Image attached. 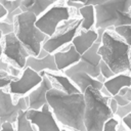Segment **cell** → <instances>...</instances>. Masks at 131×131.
Segmentation results:
<instances>
[{"label": "cell", "instance_id": "277c9868", "mask_svg": "<svg viewBox=\"0 0 131 131\" xmlns=\"http://www.w3.org/2000/svg\"><path fill=\"white\" fill-rule=\"evenodd\" d=\"M94 7L95 29L131 25V0H108Z\"/></svg>", "mask_w": 131, "mask_h": 131}, {"label": "cell", "instance_id": "e575fe53", "mask_svg": "<svg viewBox=\"0 0 131 131\" xmlns=\"http://www.w3.org/2000/svg\"><path fill=\"white\" fill-rule=\"evenodd\" d=\"M10 63L7 61H4L1 57H0V72H8Z\"/></svg>", "mask_w": 131, "mask_h": 131}, {"label": "cell", "instance_id": "484cf974", "mask_svg": "<svg viewBox=\"0 0 131 131\" xmlns=\"http://www.w3.org/2000/svg\"><path fill=\"white\" fill-rule=\"evenodd\" d=\"M99 70H100V74L105 78V80H107V79H110L116 75L112 71V69L108 67V64L105 61H103L102 59L100 60V63H99Z\"/></svg>", "mask_w": 131, "mask_h": 131}, {"label": "cell", "instance_id": "836d02e7", "mask_svg": "<svg viewBox=\"0 0 131 131\" xmlns=\"http://www.w3.org/2000/svg\"><path fill=\"white\" fill-rule=\"evenodd\" d=\"M121 121H122V123L131 131V113H130L129 115H127L126 117H124L123 119H121Z\"/></svg>", "mask_w": 131, "mask_h": 131}, {"label": "cell", "instance_id": "7bdbcfd3", "mask_svg": "<svg viewBox=\"0 0 131 131\" xmlns=\"http://www.w3.org/2000/svg\"><path fill=\"white\" fill-rule=\"evenodd\" d=\"M128 88H129V87H123V88L119 91V93H118V94H120V95H122V96H123V95H125V94L127 93V91H128Z\"/></svg>", "mask_w": 131, "mask_h": 131}, {"label": "cell", "instance_id": "f546056e", "mask_svg": "<svg viewBox=\"0 0 131 131\" xmlns=\"http://www.w3.org/2000/svg\"><path fill=\"white\" fill-rule=\"evenodd\" d=\"M0 131H16V128L14 127V124L10 122H3L1 124Z\"/></svg>", "mask_w": 131, "mask_h": 131}, {"label": "cell", "instance_id": "5bb4252c", "mask_svg": "<svg viewBox=\"0 0 131 131\" xmlns=\"http://www.w3.org/2000/svg\"><path fill=\"white\" fill-rule=\"evenodd\" d=\"M53 55H54V60H55L58 72H62V73L67 69L76 64L81 57V54L76 50L73 43L68 44L67 47L62 50L55 51Z\"/></svg>", "mask_w": 131, "mask_h": 131}, {"label": "cell", "instance_id": "83f0119b", "mask_svg": "<svg viewBox=\"0 0 131 131\" xmlns=\"http://www.w3.org/2000/svg\"><path fill=\"white\" fill-rule=\"evenodd\" d=\"M13 79H15V77L11 76L8 72H0V88L8 86Z\"/></svg>", "mask_w": 131, "mask_h": 131}, {"label": "cell", "instance_id": "60d3db41", "mask_svg": "<svg viewBox=\"0 0 131 131\" xmlns=\"http://www.w3.org/2000/svg\"><path fill=\"white\" fill-rule=\"evenodd\" d=\"M2 38H3V35H2V33L0 32V57L2 56V52H3V44H2Z\"/></svg>", "mask_w": 131, "mask_h": 131}, {"label": "cell", "instance_id": "30bf717a", "mask_svg": "<svg viewBox=\"0 0 131 131\" xmlns=\"http://www.w3.org/2000/svg\"><path fill=\"white\" fill-rule=\"evenodd\" d=\"M99 46H100V43L96 41L87 51H85L83 54H81L80 60L76 64L67 69L66 71H63V73L67 74V73H71V72L82 71V72L89 74L93 78H96L100 74L99 63L101 60V56L98 54Z\"/></svg>", "mask_w": 131, "mask_h": 131}, {"label": "cell", "instance_id": "d4e9b609", "mask_svg": "<svg viewBox=\"0 0 131 131\" xmlns=\"http://www.w3.org/2000/svg\"><path fill=\"white\" fill-rule=\"evenodd\" d=\"M118 125H119V120L116 116L110 118L103 125L102 131H118Z\"/></svg>", "mask_w": 131, "mask_h": 131}, {"label": "cell", "instance_id": "8992f818", "mask_svg": "<svg viewBox=\"0 0 131 131\" xmlns=\"http://www.w3.org/2000/svg\"><path fill=\"white\" fill-rule=\"evenodd\" d=\"M81 23L82 18L76 16L60 23L55 32L43 42L42 48L49 53H54L64 45L72 43L74 37L81 29Z\"/></svg>", "mask_w": 131, "mask_h": 131}, {"label": "cell", "instance_id": "603a6c76", "mask_svg": "<svg viewBox=\"0 0 131 131\" xmlns=\"http://www.w3.org/2000/svg\"><path fill=\"white\" fill-rule=\"evenodd\" d=\"M57 1L58 0H34L32 6L30 7V9L28 11L33 12L38 17Z\"/></svg>", "mask_w": 131, "mask_h": 131}, {"label": "cell", "instance_id": "ba28073f", "mask_svg": "<svg viewBox=\"0 0 131 131\" xmlns=\"http://www.w3.org/2000/svg\"><path fill=\"white\" fill-rule=\"evenodd\" d=\"M2 55H4L6 61L9 62L11 66L24 70L26 68V61L30 53L27 50V48L23 45V43L18 40L15 33L13 32L4 35L2 38Z\"/></svg>", "mask_w": 131, "mask_h": 131}, {"label": "cell", "instance_id": "9a60e30c", "mask_svg": "<svg viewBox=\"0 0 131 131\" xmlns=\"http://www.w3.org/2000/svg\"><path fill=\"white\" fill-rule=\"evenodd\" d=\"M97 38H98V34L96 29H91V30L80 29L77 35L74 37L72 43L75 46L76 50L80 54H83L96 42Z\"/></svg>", "mask_w": 131, "mask_h": 131}, {"label": "cell", "instance_id": "d6a6232c", "mask_svg": "<svg viewBox=\"0 0 131 131\" xmlns=\"http://www.w3.org/2000/svg\"><path fill=\"white\" fill-rule=\"evenodd\" d=\"M108 104H110V107H111V110H112V112L115 114L116 112H117V108H118V102H117V100L113 97V96H111L110 97V99H108Z\"/></svg>", "mask_w": 131, "mask_h": 131}, {"label": "cell", "instance_id": "7a4b0ae2", "mask_svg": "<svg viewBox=\"0 0 131 131\" xmlns=\"http://www.w3.org/2000/svg\"><path fill=\"white\" fill-rule=\"evenodd\" d=\"M114 28L110 27L103 32L98 54L117 75L129 71L131 46L114 31Z\"/></svg>", "mask_w": 131, "mask_h": 131}, {"label": "cell", "instance_id": "d6986e66", "mask_svg": "<svg viewBox=\"0 0 131 131\" xmlns=\"http://www.w3.org/2000/svg\"><path fill=\"white\" fill-rule=\"evenodd\" d=\"M103 86L107 89L111 95L114 96L118 94L123 87H131V75L125 73L117 74L114 77L105 80Z\"/></svg>", "mask_w": 131, "mask_h": 131}, {"label": "cell", "instance_id": "5b68a950", "mask_svg": "<svg viewBox=\"0 0 131 131\" xmlns=\"http://www.w3.org/2000/svg\"><path fill=\"white\" fill-rule=\"evenodd\" d=\"M37 15L33 12H21L14 17V33L30 55L37 56L42 48L43 42L48 38L36 26Z\"/></svg>", "mask_w": 131, "mask_h": 131}, {"label": "cell", "instance_id": "74e56055", "mask_svg": "<svg viewBox=\"0 0 131 131\" xmlns=\"http://www.w3.org/2000/svg\"><path fill=\"white\" fill-rule=\"evenodd\" d=\"M7 14V10L4 8V6L0 3V20H2Z\"/></svg>", "mask_w": 131, "mask_h": 131}, {"label": "cell", "instance_id": "e0dca14e", "mask_svg": "<svg viewBox=\"0 0 131 131\" xmlns=\"http://www.w3.org/2000/svg\"><path fill=\"white\" fill-rule=\"evenodd\" d=\"M26 67L33 69L35 72L40 73L42 71H50V72H58L53 53H49L45 57L38 58L33 55H29L26 61Z\"/></svg>", "mask_w": 131, "mask_h": 131}, {"label": "cell", "instance_id": "2e32d148", "mask_svg": "<svg viewBox=\"0 0 131 131\" xmlns=\"http://www.w3.org/2000/svg\"><path fill=\"white\" fill-rule=\"evenodd\" d=\"M66 75L74 82V84L79 88V90L82 93H84L85 90L90 86L94 87V88H96L98 90H100L102 88V86H103L102 82L98 81L96 78H93L89 74H87L85 72H82V71L71 72V73H67Z\"/></svg>", "mask_w": 131, "mask_h": 131}, {"label": "cell", "instance_id": "6da1fadb", "mask_svg": "<svg viewBox=\"0 0 131 131\" xmlns=\"http://www.w3.org/2000/svg\"><path fill=\"white\" fill-rule=\"evenodd\" d=\"M46 98L58 123L73 131H86L84 125V93L70 94L52 87L47 91Z\"/></svg>", "mask_w": 131, "mask_h": 131}, {"label": "cell", "instance_id": "bcb514c9", "mask_svg": "<svg viewBox=\"0 0 131 131\" xmlns=\"http://www.w3.org/2000/svg\"><path fill=\"white\" fill-rule=\"evenodd\" d=\"M61 131H69L68 129H63V128H61Z\"/></svg>", "mask_w": 131, "mask_h": 131}, {"label": "cell", "instance_id": "cb8c5ba5", "mask_svg": "<svg viewBox=\"0 0 131 131\" xmlns=\"http://www.w3.org/2000/svg\"><path fill=\"white\" fill-rule=\"evenodd\" d=\"M114 31L120 35L130 46H131V25H125L114 28Z\"/></svg>", "mask_w": 131, "mask_h": 131}, {"label": "cell", "instance_id": "ee69618b", "mask_svg": "<svg viewBox=\"0 0 131 131\" xmlns=\"http://www.w3.org/2000/svg\"><path fill=\"white\" fill-rule=\"evenodd\" d=\"M69 1H74V2H81L83 4H85L87 2V0H69Z\"/></svg>", "mask_w": 131, "mask_h": 131}, {"label": "cell", "instance_id": "3957f363", "mask_svg": "<svg viewBox=\"0 0 131 131\" xmlns=\"http://www.w3.org/2000/svg\"><path fill=\"white\" fill-rule=\"evenodd\" d=\"M84 97V125L86 131H102L104 123L115 116L108 104L110 97L91 86L85 90Z\"/></svg>", "mask_w": 131, "mask_h": 131}, {"label": "cell", "instance_id": "1f68e13d", "mask_svg": "<svg viewBox=\"0 0 131 131\" xmlns=\"http://www.w3.org/2000/svg\"><path fill=\"white\" fill-rule=\"evenodd\" d=\"M20 69H18V68H16V67H14V66H9V69H8V73L11 75V76H13V77H15V78H18L19 77V75H20Z\"/></svg>", "mask_w": 131, "mask_h": 131}, {"label": "cell", "instance_id": "8d00e7d4", "mask_svg": "<svg viewBox=\"0 0 131 131\" xmlns=\"http://www.w3.org/2000/svg\"><path fill=\"white\" fill-rule=\"evenodd\" d=\"M108 0H87V2L85 4H91V5H97V4H101L104 3Z\"/></svg>", "mask_w": 131, "mask_h": 131}, {"label": "cell", "instance_id": "f1b7e54d", "mask_svg": "<svg viewBox=\"0 0 131 131\" xmlns=\"http://www.w3.org/2000/svg\"><path fill=\"white\" fill-rule=\"evenodd\" d=\"M0 32L2 35H7L14 32V24H10L7 21H4L3 19L0 20Z\"/></svg>", "mask_w": 131, "mask_h": 131}, {"label": "cell", "instance_id": "4316f807", "mask_svg": "<svg viewBox=\"0 0 131 131\" xmlns=\"http://www.w3.org/2000/svg\"><path fill=\"white\" fill-rule=\"evenodd\" d=\"M130 113H131V101L125 105H118V108H117V112L115 113V116L119 119H123L124 117H126Z\"/></svg>", "mask_w": 131, "mask_h": 131}, {"label": "cell", "instance_id": "f35d334b", "mask_svg": "<svg viewBox=\"0 0 131 131\" xmlns=\"http://www.w3.org/2000/svg\"><path fill=\"white\" fill-rule=\"evenodd\" d=\"M49 54V52H47L44 48H41V50H40V52H39V54L36 56V57H38V58H42V57H45L46 55H48Z\"/></svg>", "mask_w": 131, "mask_h": 131}, {"label": "cell", "instance_id": "44dd1931", "mask_svg": "<svg viewBox=\"0 0 131 131\" xmlns=\"http://www.w3.org/2000/svg\"><path fill=\"white\" fill-rule=\"evenodd\" d=\"M16 131H37L35 125L31 123V121L27 118V110L19 111L16 118Z\"/></svg>", "mask_w": 131, "mask_h": 131}, {"label": "cell", "instance_id": "4dcf8cb0", "mask_svg": "<svg viewBox=\"0 0 131 131\" xmlns=\"http://www.w3.org/2000/svg\"><path fill=\"white\" fill-rule=\"evenodd\" d=\"M113 97L117 100V102H118L119 105H125V104H128V103L130 102L125 96H122V95H120V94H116V95H114Z\"/></svg>", "mask_w": 131, "mask_h": 131}, {"label": "cell", "instance_id": "f6af8a7d", "mask_svg": "<svg viewBox=\"0 0 131 131\" xmlns=\"http://www.w3.org/2000/svg\"><path fill=\"white\" fill-rule=\"evenodd\" d=\"M128 72H129V74L131 75V56H130V68H129V71H128Z\"/></svg>", "mask_w": 131, "mask_h": 131}, {"label": "cell", "instance_id": "b9f144b4", "mask_svg": "<svg viewBox=\"0 0 131 131\" xmlns=\"http://www.w3.org/2000/svg\"><path fill=\"white\" fill-rule=\"evenodd\" d=\"M123 96H125L129 101H131V87H129L128 88V91H127V93L125 94V95H123Z\"/></svg>", "mask_w": 131, "mask_h": 131}, {"label": "cell", "instance_id": "ac0fdd59", "mask_svg": "<svg viewBox=\"0 0 131 131\" xmlns=\"http://www.w3.org/2000/svg\"><path fill=\"white\" fill-rule=\"evenodd\" d=\"M45 74L52 81L53 87L58 88L70 94L81 92L79 88L74 84V82L66 74H56V72H50V71H45Z\"/></svg>", "mask_w": 131, "mask_h": 131}, {"label": "cell", "instance_id": "ab89813d", "mask_svg": "<svg viewBox=\"0 0 131 131\" xmlns=\"http://www.w3.org/2000/svg\"><path fill=\"white\" fill-rule=\"evenodd\" d=\"M121 122H122V121H121ZM117 130H118V131H130V130H129L123 123H122V124L119 123V125H118V129H117Z\"/></svg>", "mask_w": 131, "mask_h": 131}, {"label": "cell", "instance_id": "7402d4cb", "mask_svg": "<svg viewBox=\"0 0 131 131\" xmlns=\"http://www.w3.org/2000/svg\"><path fill=\"white\" fill-rule=\"evenodd\" d=\"M0 3L7 10V14L3 18V20L10 23V24H14V17L12 15V12L16 10L17 8H19L21 0H0Z\"/></svg>", "mask_w": 131, "mask_h": 131}, {"label": "cell", "instance_id": "4fadbf2b", "mask_svg": "<svg viewBox=\"0 0 131 131\" xmlns=\"http://www.w3.org/2000/svg\"><path fill=\"white\" fill-rule=\"evenodd\" d=\"M52 87H53L52 81L45 74L43 76L42 82L28 94V98H29L28 108L40 110L45 103H47L46 94H47V91Z\"/></svg>", "mask_w": 131, "mask_h": 131}, {"label": "cell", "instance_id": "d590c367", "mask_svg": "<svg viewBox=\"0 0 131 131\" xmlns=\"http://www.w3.org/2000/svg\"><path fill=\"white\" fill-rule=\"evenodd\" d=\"M67 4H68L69 6H71V7L76 8L77 10H78L79 8H81V7L84 5V4L81 3V2H74V1H69V0H67Z\"/></svg>", "mask_w": 131, "mask_h": 131}, {"label": "cell", "instance_id": "9c48e42d", "mask_svg": "<svg viewBox=\"0 0 131 131\" xmlns=\"http://www.w3.org/2000/svg\"><path fill=\"white\" fill-rule=\"evenodd\" d=\"M28 95L20 96L16 102H13L11 93L0 88V128L3 122L15 124L19 111L28 110Z\"/></svg>", "mask_w": 131, "mask_h": 131}, {"label": "cell", "instance_id": "7c38bea8", "mask_svg": "<svg viewBox=\"0 0 131 131\" xmlns=\"http://www.w3.org/2000/svg\"><path fill=\"white\" fill-rule=\"evenodd\" d=\"M27 118L36 126L37 131H61L48 103H45L40 110L28 108Z\"/></svg>", "mask_w": 131, "mask_h": 131}, {"label": "cell", "instance_id": "52a82bcc", "mask_svg": "<svg viewBox=\"0 0 131 131\" xmlns=\"http://www.w3.org/2000/svg\"><path fill=\"white\" fill-rule=\"evenodd\" d=\"M71 8L72 7L68 4L62 5L57 1L40 16H38L35 24L38 29H40L44 34L50 37L55 32L60 23L74 17Z\"/></svg>", "mask_w": 131, "mask_h": 131}, {"label": "cell", "instance_id": "ffe728a7", "mask_svg": "<svg viewBox=\"0 0 131 131\" xmlns=\"http://www.w3.org/2000/svg\"><path fill=\"white\" fill-rule=\"evenodd\" d=\"M78 13L82 18L81 29L91 30L95 29V7L91 4H84L78 9Z\"/></svg>", "mask_w": 131, "mask_h": 131}, {"label": "cell", "instance_id": "8fae6325", "mask_svg": "<svg viewBox=\"0 0 131 131\" xmlns=\"http://www.w3.org/2000/svg\"><path fill=\"white\" fill-rule=\"evenodd\" d=\"M42 79L43 77L39 73L35 72L33 69L29 67H26L20 77L13 79L9 83L8 85L9 92L19 97L26 96L42 82Z\"/></svg>", "mask_w": 131, "mask_h": 131}]
</instances>
